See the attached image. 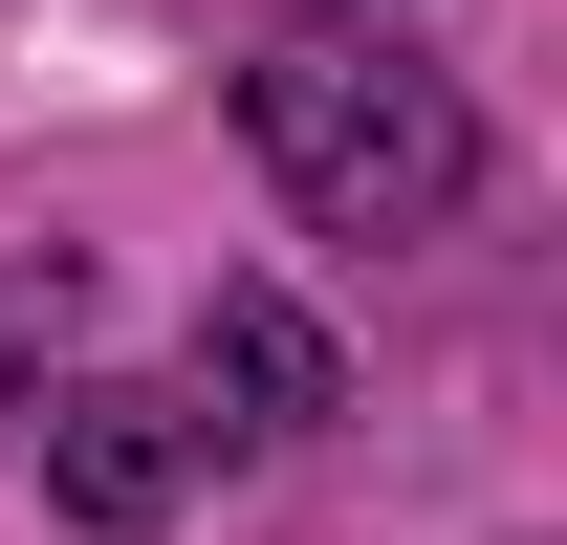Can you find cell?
<instances>
[{
  "label": "cell",
  "mask_w": 567,
  "mask_h": 545,
  "mask_svg": "<svg viewBox=\"0 0 567 545\" xmlns=\"http://www.w3.org/2000/svg\"><path fill=\"white\" fill-rule=\"evenodd\" d=\"M240 132H262V175H284L306 240H436L481 197V110L415 44H371V22H284L240 66Z\"/></svg>",
  "instance_id": "obj_1"
},
{
  "label": "cell",
  "mask_w": 567,
  "mask_h": 545,
  "mask_svg": "<svg viewBox=\"0 0 567 545\" xmlns=\"http://www.w3.org/2000/svg\"><path fill=\"white\" fill-rule=\"evenodd\" d=\"M175 414H197V459H218V436L284 459V436H328V414H350V371H328V328H306L284 284H218L197 349H175Z\"/></svg>",
  "instance_id": "obj_2"
},
{
  "label": "cell",
  "mask_w": 567,
  "mask_h": 545,
  "mask_svg": "<svg viewBox=\"0 0 567 545\" xmlns=\"http://www.w3.org/2000/svg\"><path fill=\"white\" fill-rule=\"evenodd\" d=\"M44 502H66V524H110V545H153L175 524V480H197V414L153 393V371H44Z\"/></svg>",
  "instance_id": "obj_3"
},
{
  "label": "cell",
  "mask_w": 567,
  "mask_h": 545,
  "mask_svg": "<svg viewBox=\"0 0 567 545\" xmlns=\"http://www.w3.org/2000/svg\"><path fill=\"white\" fill-rule=\"evenodd\" d=\"M44 349H66V263H44V284H0V414L44 393Z\"/></svg>",
  "instance_id": "obj_4"
}]
</instances>
